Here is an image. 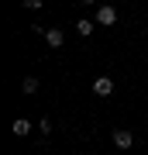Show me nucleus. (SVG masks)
<instances>
[{
  "label": "nucleus",
  "instance_id": "obj_1",
  "mask_svg": "<svg viewBox=\"0 0 148 155\" xmlns=\"http://www.w3.org/2000/svg\"><path fill=\"white\" fill-rule=\"evenodd\" d=\"M110 138H114V148H117V152H127V148L134 145V134L127 131V127H117V131L110 134Z\"/></svg>",
  "mask_w": 148,
  "mask_h": 155
},
{
  "label": "nucleus",
  "instance_id": "obj_2",
  "mask_svg": "<svg viewBox=\"0 0 148 155\" xmlns=\"http://www.w3.org/2000/svg\"><path fill=\"white\" fill-rule=\"evenodd\" d=\"M114 21H117V11H114L110 4H100V7H97V24H100V28H110Z\"/></svg>",
  "mask_w": 148,
  "mask_h": 155
},
{
  "label": "nucleus",
  "instance_id": "obj_3",
  "mask_svg": "<svg viewBox=\"0 0 148 155\" xmlns=\"http://www.w3.org/2000/svg\"><path fill=\"white\" fill-rule=\"evenodd\" d=\"M41 35H45V41H48L52 48H62V45H66V31L62 28H45Z\"/></svg>",
  "mask_w": 148,
  "mask_h": 155
},
{
  "label": "nucleus",
  "instance_id": "obj_4",
  "mask_svg": "<svg viewBox=\"0 0 148 155\" xmlns=\"http://www.w3.org/2000/svg\"><path fill=\"white\" fill-rule=\"evenodd\" d=\"M93 93L97 97H110V93H114V79H110V76H97L93 79Z\"/></svg>",
  "mask_w": 148,
  "mask_h": 155
},
{
  "label": "nucleus",
  "instance_id": "obj_5",
  "mask_svg": "<svg viewBox=\"0 0 148 155\" xmlns=\"http://www.w3.org/2000/svg\"><path fill=\"white\" fill-rule=\"evenodd\" d=\"M11 131L17 134V138H24V134H31V121H28V117H17V121L11 124Z\"/></svg>",
  "mask_w": 148,
  "mask_h": 155
},
{
  "label": "nucleus",
  "instance_id": "obj_6",
  "mask_svg": "<svg viewBox=\"0 0 148 155\" xmlns=\"http://www.w3.org/2000/svg\"><path fill=\"white\" fill-rule=\"evenodd\" d=\"M93 31H97V21H86V17H83V21H76V35H83V38H90Z\"/></svg>",
  "mask_w": 148,
  "mask_h": 155
},
{
  "label": "nucleus",
  "instance_id": "obj_7",
  "mask_svg": "<svg viewBox=\"0 0 148 155\" xmlns=\"http://www.w3.org/2000/svg\"><path fill=\"white\" fill-rule=\"evenodd\" d=\"M21 93H38V76H24L21 79Z\"/></svg>",
  "mask_w": 148,
  "mask_h": 155
},
{
  "label": "nucleus",
  "instance_id": "obj_8",
  "mask_svg": "<svg viewBox=\"0 0 148 155\" xmlns=\"http://www.w3.org/2000/svg\"><path fill=\"white\" fill-rule=\"evenodd\" d=\"M110 155H121V152H110Z\"/></svg>",
  "mask_w": 148,
  "mask_h": 155
}]
</instances>
